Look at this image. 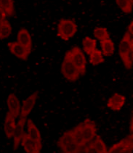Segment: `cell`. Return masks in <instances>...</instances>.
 <instances>
[{
  "label": "cell",
  "instance_id": "cell-1",
  "mask_svg": "<svg viewBox=\"0 0 133 153\" xmlns=\"http://www.w3.org/2000/svg\"><path fill=\"white\" fill-rule=\"evenodd\" d=\"M61 72L66 79L70 81H76L79 78V73L73 63L71 58V52H66L61 66Z\"/></svg>",
  "mask_w": 133,
  "mask_h": 153
},
{
  "label": "cell",
  "instance_id": "cell-2",
  "mask_svg": "<svg viewBox=\"0 0 133 153\" xmlns=\"http://www.w3.org/2000/svg\"><path fill=\"white\" fill-rule=\"evenodd\" d=\"M77 31V25L74 20L62 19L58 24V36L64 41H68Z\"/></svg>",
  "mask_w": 133,
  "mask_h": 153
},
{
  "label": "cell",
  "instance_id": "cell-3",
  "mask_svg": "<svg viewBox=\"0 0 133 153\" xmlns=\"http://www.w3.org/2000/svg\"><path fill=\"white\" fill-rule=\"evenodd\" d=\"M71 58L73 63L79 71L81 76L86 73L87 59L84 52L81 51L79 47H74L71 50Z\"/></svg>",
  "mask_w": 133,
  "mask_h": 153
},
{
  "label": "cell",
  "instance_id": "cell-4",
  "mask_svg": "<svg viewBox=\"0 0 133 153\" xmlns=\"http://www.w3.org/2000/svg\"><path fill=\"white\" fill-rule=\"evenodd\" d=\"M81 131L85 143L87 144L92 142L96 136V124L90 119H85L84 121L81 123Z\"/></svg>",
  "mask_w": 133,
  "mask_h": 153
},
{
  "label": "cell",
  "instance_id": "cell-5",
  "mask_svg": "<svg viewBox=\"0 0 133 153\" xmlns=\"http://www.w3.org/2000/svg\"><path fill=\"white\" fill-rule=\"evenodd\" d=\"M132 152V134L128 136L127 138L122 139L118 143L114 144L108 149L109 153H122Z\"/></svg>",
  "mask_w": 133,
  "mask_h": 153
},
{
  "label": "cell",
  "instance_id": "cell-6",
  "mask_svg": "<svg viewBox=\"0 0 133 153\" xmlns=\"http://www.w3.org/2000/svg\"><path fill=\"white\" fill-rule=\"evenodd\" d=\"M20 142L25 151L28 153H39L42 149V143L32 139L25 133L23 134Z\"/></svg>",
  "mask_w": 133,
  "mask_h": 153
},
{
  "label": "cell",
  "instance_id": "cell-7",
  "mask_svg": "<svg viewBox=\"0 0 133 153\" xmlns=\"http://www.w3.org/2000/svg\"><path fill=\"white\" fill-rule=\"evenodd\" d=\"M7 46L9 47L10 52L14 54L15 57L23 59V60H26L28 59V55H29L31 51L27 50L25 47L18 43V42H9L7 44Z\"/></svg>",
  "mask_w": 133,
  "mask_h": 153
},
{
  "label": "cell",
  "instance_id": "cell-8",
  "mask_svg": "<svg viewBox=\"0 0 133 153\" xmlns=\"http://www.w3.org/2000/svg\"><path fill=\"white\" fill-rule=\"evenodd\" d=\"M37 98H38V92L35 91L34 93L31 94L28 97H27V99L23 100V105L20 109V118H27V116L33 110Z\"/></svg>",
  "mask_w": 133,
  "mask_h": 153
},
{
  "label": "cell",
  "instance_id": "cell-9",
  "mask_svg": "<svg viewBox=\"0 0 133 153\" xmlns=\"http://www.w3.org/2000/svg\"><path fill=\"white\" fill-rule=\"evenodd\" d=\"M125 101V97L118 93H115L108 99L107 102V107L113 111H119L124 107Z\"/></svg>",
  "mask_w": 133,
  "mask_h": 153
},
{
  "label": "cell",
  "instance_id": "cell-10",
  "mask_svg": "<svg viewBox=\"0 0 133 153\" xmlns=\"http://www.w3.org/2000/svg\"><path fill=\"white\" fill-rule=\"evenodd\" d=\"M132 49H133L132 36L129 34L128 32H126L119 46V54L121 58L128 53Z\"/></svg>",
  "mask_w": 133,
  "mask_h": 153
},
{
  "label": "cell",
  "instance_id": "cell-11",
  "mask_svg": "<svg viewBox=\"0 0 133 153\" xmlns=\"http://www.w3.org/2000/svg\"><path fill=\"white\" fill-rule=\"evenodd\" d=\"M25 123H26V118H20V120L16 123V126H15L13 137L14 138V146H13L14 150L18 148L22 137H23V134L25 133L24 126Z\"/></svg>",
  "mask_w": 133,
  "mask_h": 153
},
{
  "label": "cell",
  "instance_id": "cell-12",
  "mask_svg": "<svg viewBox=\"0 0 133 153\" xmlns=\"http://www.w3.org/2000/svg\"><path fill=\"white\" fill-rule=\"evenodd\" d=\"M7 107L9 109V112L15 118H18L20 113V104L18 98L14 94H10L8 96Z\"/></svg>",
  "mask_w": 133,
  "mask_h": 153
},
{
  "label": "cell",
  "instance_id": "cell-13",
  "mask_svg": "<svg viewBox=\"0 0 133 153\" xmlns=\"http://www.w3.org/2000/svg\"><path fill=\"white\" fill-rule=\"evenodd\" d=\"M15 126H16L15 118L10 112H7L4 122V130L8 139L12 138L13 137Z\"/></svg>",
  "mask_w": 133,
  "mask_h": 153
},
{
  "label": "cell",
  "instance_id": "cell-14",
  "mask_svg": "<svg viewBox=\"0 0 133 153\" xmlns=\"http://www.w3.org/2000/svg\"><path fill=\"white\" fill-rule=\"evenodd\" d=\"M17 42L25 47L27 50H31L32 39L29 32L25 28H21L19 30L17 36Z\"/></svg>",
  "mask_w": 133,
  "mask_h": 153
},
{
  "label": "cell",
  "instance_id": "cell-15",
  "mask_svg": "<svg viewBox=\"0 0 133 153\" xmlns=\"http://www.w3.org/2000/svg\"><path fill=\"white\" fill-rule=\"evenodd\" d=\"M27 127H28V136L34 140L42 143V137L38 128L31 119L27 120Z\"/></svg>",
  "mask_w": 133,
  "mask_h": 153
},
{
  "label": "cell",
  "instance_id": "cell-16",
  "mask_svg": "<svg viewBox=\"0 0 133 153\" xmlns=\"http://www.w3.org/2000/svg\"><path fill=\"white\" fill-rule=\"evenodd\" d=\"M100 46L102 48V53L103 55L111 56L114 54V50H115V47H114V43L113 41L110 38L108 39L103 41H100Z\"/></svg>",
  "mask_w": 133,
  "mask_h": 153
},
{
  "label": "cell",
  "instance_id": "cell-17",
  "mask_svg": "<svg viewBox=\"0 0 133 153\" xmlns=\"http://www.w3.org/2000/svg\"><path fill=\"white\" fill-rule=\"evenodd\" d=\"M74 142V139H73L72 131L70 130V131H68L65 132L64 135L59 139L58 141L57 144L60 148L61 149V150H62V149H64L65 147L69 146V144L73 143Z\"/></svg>",
  "mask_w": 133,
  "mask_h": 153
},
{
  "label": "cell",
  "instance_id": "cell-18",
  "mask_svg": "<svg viewBox=\"0 0 133 153\" xmlns=\"http://www.w3.org/2000/svg\"><path fill=\"white\" fill-rule=\"evenodd\" d=\"M71 131H72L73 139H74L75 143L77 144L79 147L86 144L84 138H83L82 131H81V123H79L77 126L75 127Z\"/></svg>",
  "mask_w": 133,
  "mask_h": 153
},
{
  "label": "cell",
  "instance_id": "cell-19",
  "mask_svg": "<svg viewBox=\"0 0 133 153\" xmlns=\"http://www.w3.org/2000/svg\"><path fill=\"white\" fill-rule=\"evenodd\" d=\"M90 62L93 65H98L103 63L105 61L103 58V53L100 50L95 49L90 54Z\"/></svg>",
  "mask_w": 133,
  "mask_h": 153
},
{
  "label": "cell",
  "instance_id": "cell-20",
  "mask_svg": "<svg viewBox=\"0 0 133 153\" xmlns=\"http://www.w3.org/2000/svg\"><path fill=\"white\" fill-rule=\"evenodd\" d=\"M12 33V26L9 21L4 20L0 23V39L8 38Z\"/></svg>",
  "mask_w": 133,
  "mask_h": 153
},
{
  "label": "cell",
  "instance_id": "cell-21",
  "mask_svg": "<svg viewBox=\"0 0 133 153\" xmlns=\"http://www.w3.org/2000/svg\"><path fill=\"white\" fill-rule=\"evenodd\" d=\"M82 45L84 51L87 54H90L94 50L96 49L97 41L90 37L87 36L82 41Z\"/></svg>",
  "mask_w": 133,
  "mask_h": 153
},
{
  "label": "cell",
  "instance_id": "cell-22",
  "mask_svg": "<svg viewBox=\"0 0 133 153\" xmlns=\"http://www.w3.org/2000/svg\"><path fill=\"white\" fill-rule=\"evenodd\" d=\"M0 7L9 16L14 15L15 9L13 0H0Z\"/></svg>",
  "mask_w": 133,
  "mask_h": 153
},
{
  "label": "cell",
  "instance_id": "cell-23",
  "mask_svg": "<svg viewBox=\"0 0 133 153\" xmlns=\"http://www.w3.org/2000/svg\"><path fill=\"white\" fill-rule=\"evenodd\" d=\"M93 34L95 38L99 41H103L110 38V35H109L108 30L104 27L95 28V30H94Z\"/></svg>",
  "mask_w": 133,
  "mask_h": 153
},
{
  "label": "cell",
  "instance_id": "cell-24",
  "mask_svg": "<svg viewBox=\"0 0 133 153\" xmlns=\"http://www.w3.org/2000/svg\"><path fill=\"white\" fill-rule=\"evenodd\" d=\"M117 4L124 13H130L132 10V0H116Z\"/></svg>",
  "mask_w": 133,
  "mask_h": 153
},
{
  "label": "cell",
  "instance_id": "cell-25",
  "mask_svg": "<svg viewBox=\"0 0 133 153\" xmlns=\"http://www.w3.org/2000/svg\"><path fill=\"white\" fill-rule=\"evenodd\" d=\"M93 146L96 149L97 152L98 153H107L108 149H107L106 145L104 143V142L100 138V136H97L95 141L93 142Z\"/></svg>",
  "mask_w": 133,
  "mask_h": 153
},
{
  "label": "cell",
  "instance_id": "cell-26",
  "mask_svg": "<svg viewBox=\"0 0 133 153\" xmlns=\"http://www.w3.org/2000/svg\"><path fill=\"white\" fill-rule=\"evenodd\" d=\"M123 61L124 66L127 69H131L132 68L133 61V49H132L127 54H126L122 58Z\"/></svg>",
  "mask_w": 133,
  "mask_h": 153
},
{
  "label": "cell",
  "instance_id": "cell-27",
  "mask_svg": "<svg viewBox=\"0 0 133 153\" xmlns=\"http://www.w3.org/2000/svg\"><path fill=\"white\" fill-rule=\"evenodd\" d=\"M78 148H79V146L75 143V142H74L73 143L69 144V146L65 147L64 149H62V151L65 153H74L77 152Z\"/></svg>",
  "mask_w": 133,
  "mask_h": 153
},
{
  "label": "cell",
  "instance_id": "cell-28",
  "mask_svg": "<svg viewBox=\"0 0 133 153\" xmlns=\"http://www.w3.org/2000/svg\"><path fill=\"white\" fill-rule=\"evenodd\" d=\"M86 152L88 153H93V152H97L96 149H95V147L93 146V142H91L88 146L86 147Z\"/></svg>",
  "mask_w": 133,
  "mask_h": 153
},
{
  "label": "cell",
  "instance_id": "cell-29",
  "mask_svg": "<svg viewBox=\"0 0 133 153\" xmlns=\"http://www.w3.org/2000/svg\"><path fill=\"white\" fill-rule=\"evenodd\" d=\"M6 13L4 12V10L2 9V8L0 7V23L2 21H4L5 20V18H6Z\"/></svg>",
  "mask_w": 133,
  "mask_h": 153
},
{
  "label": "cell",
  "instance_id": "cell-30",
  "mask_svg": "<svg viewBox=\"0 0 133 153\" xmlns=\"http://www.w3.org/2000/svg\"><path fill=\"white\" fill-rule=\"evenodd\" d=\"M133 22H130V23H129V25H128V28H127V29H128V33L130 34L131 36H132L133 34Z\"/></svg>",
  "mask_w": 133,
  "mask_h": 153
}]
</instances>
